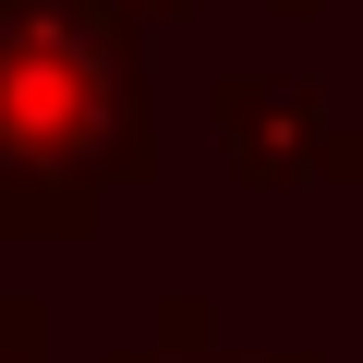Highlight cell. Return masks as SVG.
<instances>
[{
  "instance_id": "5",
  "label": "cell",
  "mask_w": 363,
  "mask_h": 363,
  "mask_svg": "<svg viewBox=\"0 0 363 363\" xmlns=\"http://www.w3.org/2000/svg\"><path fill=\"white\" fill-rule=\"evenodd\" d=\"M279 13H315V0H279Z\"/></svg>"
},
{
  "instance_id": "1",
  "label": "cell",
  "mask_w": 363,
  "mask_h": 363,
  "mask_svg": "<svg viewBox=\"0 0 363 363\" xmlns=\"http://www.w3.org/2000/svg\"><path fill=\"white\" fill-rule=\"evenodd\" d=\"M157 109L133 13L109 0H0V230H97L145 182Z\"/></svg>"
},
{
  "instance_id": "2",
  "label": "cell",
  "mask_w": 363,
  "mask_h": 363,
  "mask_svg": "<svg viewBox=\"0 0 363 363\" xmlns=\"http://www.w3.org/2000/svg\"><path fill=\"white\" fill-rule=\"evenodd\" d=\"M218 145H230L242 182H303L315 157H351V145H327L315 85H267V73H230L218 85Z\"/></svg>"
},
{
  "instance_id": "4",
  "label": "cell",
  "mask_w": 363,
  "mask_h": 363,
  "mask_svg": "<svg viewBox=\"0 0 363 363\" xmlns=\"http://www.w3.org/2000/svg\"><path fill=\"white\" fill-rule=\"evenodd\" d=\"M0 363H37V315L25 303H0Z\"/></svg>"
},
{
  "instance_id": "3",
  "label": "cell",
  "mask_w": 363,
  "mask_h": 363,
  "mask_svg": "<svg viewBox=\"0 0 363 363\" xmlns=\"http://www.w3.org/2000/svg\"><path fill=\"white\" fill-rule=\"evenodd\" d=\"M109 363H315V351H218L206 303H169V315H157V339H121Z\"/></svg>"
}]
</instances>
